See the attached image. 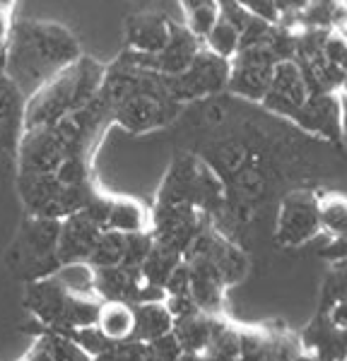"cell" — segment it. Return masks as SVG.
I'll return each mask as SVG.
<instances>
[{
	"label": "cell",
	"mask_w": 347,
	"mask_h": 361,
	"mask_svg": "<svg viewBox=\"0 0 347 361\" xmlns=\"http://www.w3.org/2000/svg\"><path fill=\"white\" fill-rule=\"evenodd\" d=\"M80 56V42L68 27L58 22L20 20L13 22L0 66L29 99L56 75L71 68Z\"/></svg>",
	"instance_id": "obj_1"
},
{
	"label": "cell",
	"mask_w": 347,
	"mask_h": 361,
	"mask_svg": "<svg viewBox=\"0 0 347 361\" xmlns=\"http://www.w3.org/2000/svg\"><path fill=\"white\" fill-rule=\"evenodd\" d=\"M109 68L95 58L80 56L71 68L56 75L37 94L27 99L25 130L29 128L54 126L61 118L71 116L99 97Z\"/></svg>",
	"instance_id": "obj_2"
},
{
	"label": "cell",
	"mask_w": 347,
	"mask_h": 361,
	"mask_svg": "<svg viewBox=\"0 0 347 361\" xmlns=\"http://www.w3.org/2000/svg\"><path fill=\"white\" fill-rule=\"evenodd\" d=\"M25 306L32 318H37L44 328L66 330L97 325L102 299L99 296L75 294L58 279V275L27 282Z\"/></svg>",
	"instance_id": "obj_3"
},
{
	"label": "cell",
	"mask_w": 347,
	"mask_h": 361,
	"mask_svg": "<svg viewBox=\"0 0 347 361\" xmlns=\"http://www.w3.org/2000/svg\"><path fill=\"white\" fill-rule=\"evenodd\" d=\"M61 226L63 219L27 214L5 255L8 270L22 282H37V279L56 275L61 270V260H58Z\"/></svg>",
	"instance_id": "obj_4"
},
{
	"label": "cell",
	"mask_w": 347,
	"mask_h": 361,
	"mask_svg": "<svg viewBox=\"0 0 347 361\" xmlns=\"http://www.w3.org/2000/svg\"><path fill=\"white\" fill-rule=\"evenodd\" d=\"M166 78H169V75H166ZM229 78H231L229 58L219 56L212 49L202 46L186 73L169 78V90L181 104L195 102V99L229 90Z\"/></svg>",
	"instance_id": "obj_5"
},
{
	"label": "cell",
	"mask_w": 347,
	"mask_h": 361,
	"mask_svg": "<svg viewBox=\"0 0 347 361\" xmlns=\"http://www.w3.org/2000/svg\"><path fill=\"white\" fill-rule=\"evenodd\" d=\"M321 197L309 190H294L280 205L275 238L280 246L297 248L321 234Z\"/></svg>",
	"instance_id": "obj_6"
},
{
	"label": "cell",
	"mask_w": 347,
	"mask_h": 361,
	"mask_svg": "<svg viewBox=\"0 0 347 361\" xmlns=\"http://www.w3.org/2000/svg\"><path fill=\"white\" fill-rule=\"evenodd\" d=\"M277 63H280V58L270 46H241L236 56L231 58L229 90L236 97L260 104L263 97L268 94Z\"/></svg>",
	"instance_id": "obj_7"
},
{
	"label": "cell",
	"mask_w": 347,
	"mask_h": 361,
	"mask_svg": "<svg viewBox=\"0 0 347 361\" xmlns=\"http://www.w3.org/2000/svg\"><path fill=\"white\" fill-rule=\"evenodd\" d=\"M202 39L195 32H190L188 25H171V37L166 42L164 49L159 54H135V51H123V56L128 58L133 66L145 68V70H154L162 75H181L190 68V63L195 61L198 51L202 49Z\"/></svg>",
	"instance_id": "obj_8"
},
{
	"label": "cell",
	"mask_w": 347,
	"mask_h": 361,
	"mask_svg": "<svg viewBox=\"0 0 347 361\" xmlns=\"http://www.w3.org/2000/svg\"><path fill=\"white\" fill-rule=\"evenodd\" d=\"M152 236L181 255H186L190 243L205 229L198 205H157L152 212Z\"/></svg>",
	"instance_id": "obj_9"
},
{
	"label": "cell",
	"mask_w": 347,
	"mask_h": 361,
	"mask_svg": "<svg viewBox=\"0 0 347 361\" xmlns=\"http://www.w3.org/2000/svg\"><path fill=\"white\" fill-rule=\"evenodd\" d=\"M311 97L309 85H306L304 70L294 58L280 61L275 66L273 80H270L268 94L263 97V106L268 111H273L277 116H285L292 121V116L306 104V99Z\"/></svg>",
	"instance_id": "obj_10"
},
{
	"label": "cell",
	"mask_w": 347,
	"mask_h": 361,
	"mask_svg": "<svg viewBox=\"0 0 347 361\" xmlns=\"http://www.w3.org/2000/svg\"><path fill=\"white\" fill-rule=\"evenodd\" d=\"M183 258H207L212 265L217 267V272L222 275L224 284L241 282L248 272V258L241 253L234 243H229L224 236H219L215 229H202L198 238L190 243V248L186 250Z\"/></svg>",
	"instance_id": "obj_11"
},
{
	"label": "cell",
	"mask_w": 347,
	"mask_h": 361,
	"mask_svg": "<svg viewBox=\"0 0 347 361\" xmlns=\"http://www.w3.org/2000/svg\"><path fill=\"white\" fill-rule=\"evenodd\" d=\"M292 123H297L302 130L314 133L318 137L338 140L345 133L343 94L340 92L311 94L304 106L292 116Z\"/></svg>",
	"instance_id": "obj_12"
},
{
	"label": "cell",
	"mask_w": 347,
	"mask_h": 361,
	"mask_svg": "<svg viewBox=\"0 0 347 361\" xmlns=\"http://www.w3.org/2000/svg\"><path fill=\"white\" fill-rule=\"evenodd\" d=\"M27 97L0 66V152L17 159L20 142L25 135Z\"/></svg>",
	"instance_id": "obj_13"
},
{
	"label": "cell",
	"mask_w": 347,
	"mask_h": 361,
	"mask_svg": "<svg viewBox=\"0 0 347 361\" xmlns=\"http://www.w3.org/2000/svg\"><path fill=\"white\" fill-rule=\"evenodd\" d=\"M102 231H104L102 226L85 209H80V212L63 219L61 241H58V260H61V267L73 263H90Z\"/></svg>",
	"instance_id": "obj_14"
},
{
	"label": "cell",
	"mask_w": 347,
	"mask_h": 361,
	"mask_svg": "<svg viewBox=\"0 0 347 361\" xmlns=\"http://www.w3.org/2000/svg\"><path fill=\"white\" fill-rule=\"evenodd\" d=\"M169 17L159 13H135L126 20V49L135 54H159L171 37Z\"/></svg>",
	"instance_id": "obj_15"
},
{
	"label": "cell",
	"mask_w": 347,
	"mask_h": 361,
	"mask_svg": "<svg viewBox=\"0 0 347 361\" xmlns=\"http://www.w3.org/2000/svg\"><path fill=\"white\" fill-rule=\"evenodd\" d=\"M302 345L316 352L321 361H347V328L335 323L331 313H318L304 330Z\"/></svg>",
	"instance_id": "obj_16"
},
{
	"label": "cell",
	"mask_w": 347,
	"mask_h": 361,
	"mask_svg": "<svg viewBox=\"0 0 347 361\" xmlns=\"http://www.w3.org/2000/svg\"><path fill=\"white\" fill-rule=\"evenodd\" d=\"M190 263V296L202 313L217 316L222 311V294L227 289L217 267L207 258H186Z\"/></svg>",
	"instance_id": "obj_17"
},
{
	"label": "cell",
	"mask_w": 347,
	"mask_h": 361,
	"mask_svg": "<svg viewBox=\"0 0 347 361\" xmlns=\"http://www.w3.org/2000/svg\"><path fill=\"white\" fill-rule=\"evenodd\" d=\"M27 359L29 361H97L78 342H73L71 337H66L63 333L51 328L39 330V337L32 345V349H29Z\"/></svg>",
	"instance_id": "obj_18"
},
{
	"label": "cell",
	"mask_w": 347,
	"mask_h": 361,
	"mask_svg": "<svg viewBox=\"0 0 347 361\" xmlns=\"http://www.w3.org/2000/svg\"><path fill=\"white\" fill-rule=\"evenodd\" d=\"M135 308V333L133 340L152 342L157 337L169 335L174 330V313L166 306V299L159 301H142V304H133Z\"/></svg>",
	"instance_id": "obj_19"
},
{
	"label": "cell",
	"mask_w": 347,
	"mask_h": 361,
	"mask_svg": "<svg viewBox=\"0 0 347 361\" xmlns=\"http://www.w3.org/2000/svg\"><path fill=\"white\" fill-rule=\"evenodd\" d=\"M150 226H152V214L142 202L133 197H111L106 229L121 231V234H138V231H147Z\"/></svg>",
	"instance_id": "obj_20"
},
{
	"label": "cell",
	"mask_w": 347,
	"mask_h": 361,
	"mask_svg": "<svg viewBox=\"0 0 347 361\" xmlns=\"http://www.w3.org/2000/svg\"><path fill=\"white\" fill-rule=\"evenodd\" d=\"M97 328L111 342L133 340L135 333V308L126 301H102L99 316H97Z\"/></svg>",
	"instance_id": "obj_21"
},
{
	"label": "cell",
	"mask_w": 347,
	"mask_h": 361,
	"mask_svg": "<svg viewBox=\"0 0 347 361\" xmlns=\"http://www.w3.org/2000/svg\"><path fill=\"white\" fill-rule=\"evenodd\" d=\"M212 328H215V316L202 311L174 320V335L183 352H205L212 340Z\"/></svg>",
	"instance_id": "obj_22"
},
{
	"label": "cell",
	"mask_w": 347,
	"mask_h": 361,
	"mask_svg": "<svg viewBox=\"0 0 347 361\" xmlns=\"http://www.w3.org/2000/svg\"><path fill=\"white\" fill-rule=\"evenodd\" d=\"M345 17V0H309V5L299 17V25H302V29H328V32H335L343 25Z\"/></svg>",
	"instance_id": "obj_23"
},
{
	"label": "cell",
	"mask_w": 347,
	"mask_h": 361,
	"mask_svg": "<svg viewBox=\"0 0 347 361\" xmlns=\"http://www.w3.org/2000/svg\"><path fill=\"white\" fill-rule=\"evenodd\" d=\"M183 260V255L178 253V250H174L169 246H164V243H157L154 241L152 250H150L147 260L142 263V277L145 282L154 284V287H166V279L171 277V272L176 270V265Z\"/></svg>",
	"instance_id": "obj_24"
},
{
	"label": "cell",
	"mask_w": 347,
	"mask_h": 361,
	"mask_svg": "<svg viewBox=\"0 0 347 361\" xmlns=\"http://www.w3.org/2000/svg\"><path fill=\"white\" fill-rule=\"evenodd\" d=\"M202 44L215 51V54L231 61V58L236 56V51L241 49V29L236 27L229 17H224L219 13V20L215 22V27L210 29V34L202 39Z\"/></svg>",
	"instance_id": "obj_25"
},
{
	"label": "cell",
	"mask_w": 347,
	"mask_h": 361,
	"mask_svg": "<svg viewBox=\"0 0 347 361\" xmlns=\"http://www.w3.org/2000/svg\"><path fill=\"white\" fill-rule=\"evenodd\" d=\"M186 13V25L190 32H195L200 39H205L210 34V29L215 27L219 20V0H178Z\"/></svg>",
	"instance_id": "obj_26"
},
{
	"label": "cell",
	"mask_w": 347,
	"mask_h": 361,
	"mask_svg": "<svg viewBox=\"0 0 347 361\" xmlns=\"http://www.w3.org/2000/svg\"><path fill=\"white\" fill-rule=\"evenodd\" d=\"M126 243H128V234H121V231L114 229H104L99 241H97V248L90 258L92 267H114L121 265L126 258Z\"/></svg>",
	"instance_id": "obj_27"
},
{
	"label": "cell",
	"mask_w": 347,
	"mask_h": 361,
	"mask_svg": "<svg viewBox=\"0 0 347 361\" xmlns=\"http://www.w3.org/2000/svg\"><path fill=\"white\" fill-rule=\"evenodd\" d=\"M345 299H347V260H338V263H331V270H328L326 279H323L321 311L318 313H331Z\"/></svg>",
	"instance_id": "obj_28"
},
{
	"label": "cell",
	"mask_w": 347,
	"mask_h": 361,
	"mask_svg": "<svg viewBox=\"0 0 347 361\" xmlns=\"http://www.w3.org/2000/svg\"><path fill=\"white\" fill-rule=\"evenodd\" d=\"M321 229L331 238L347 234V197L343 195L321 197Z\"/></svg>",
	"instance_id": "obj_29"
},
{
	"label": "cell",
	"mask_w": 347,
	"mask_h": 361,
	"mask_svg": "<svg viewBox=\"0 0 347 361\" xmlns=\"http://www.w3.org/2000/svg\"><path fill=\"white\" fill-rule=\"evenodd\" d=\"M152 246H154L152 229L138 231V234H128V243H126V258H123V265L142 267V263L147 260V255H150V250H152Z\"/></svg>",
	"instance_id": "obj_30"
},
{
	"label": "cell",
	"mask_w": 347,
	"mask_h": 361,
	"mask_svg": "<svg viewBox=\"0 0 347 361\" xmlns=\"http://www.w3.org/2000/svg\"><path fill=\"white\" fill-rule=\"evenodd\" d=\"M277 13H280V25L292 29V32H299L302 25H299V17H302L304 8L309 5V0H273Z\"/></svg>",
	"instance_id": "obj_31"
},
{
	"label": "cell",
	"mask_w": 347,
	"mask_h": 361,
	"mask_svg": "<svg viewBox=\"0 0 347 361\" xmlns=\"http://www.w3.org/2000/svg\"><path fill=\"white\" fill-rule=\"evenodd\" d=\"M166 296H178V294H190V263L186 258L176 265V270L171 272V277L166 279L164 287Z\"/></svg>",
	"instance_id": "obj_32"
},
{
	"label": "cell",
	"mask_w": 347,
	"mask_h": 361,
	"mask_svg": "<svg viewBox=\"0 0 347 361\" xmlns=\"http://www.w3.org/2000/svg\"><path fill=\"white\" fill-rule=\"evenodd\" d=\"M323 54H326V58L333 63L335 68H340V70H345V73H347V42L340 37L338 32L328 34L326 46H323Z\"/></svg>",
	"instance_id": "obj_33"
},
{
	"label": "cell",
	"mask_w": 347,
	"mask_h": 361,
	"mask_svg": "<svg viewBox=\"0 0 347 361\" xmlns=\"http://www.w3.org/2000/svg\"><path fill=\"white\" fill-rule=\"evenodd\" d=\"M321 258H326L328 263H338V260H347V234L333 236L326 243V248L321 250Z\"/></svg>",
	"instance_id": "obj_34"
},
{
	"label": "cell",
	"mask_w": 347,
	"mask_h": 361,
	"mask_svg": "<svg viewBox=\"0 0 347 361\" xmlns=\"http://www.w3.org/2000/svg\"><path fill=\"white\" fill-rule=\"evenodd\" d=\"M10 32H13V17H10V10H0V56L5 54V49H8Z\"/></svg>",
	"instance_id": "obj_35"
},
{
	"label": "cell",
	"mask_w": 347,
	"mask_h": 361,
	"mask_svg": "<svg viewBox=\"0 0 347 361\" xmlns=\"http://www.w3.org/2000/svg\"><path fill=\"white\" fill-rule=\"evenodd\" d=\"M292 361H321V357H318L316 352H311V349H302Z\"/></svg>",
	"instance_id": "obj_36"
},
{
	"label": "cell",
	"mask_w": 347,
	"mask_h": 361,
	"mask_svg": "<svg viewBox=\"0 0 347 361\" xmlns=\"http://www.w3.org/2000/svg\"><path fill=\"white\" fill-rule=\"evenodd\" d=\"M176 361H207L205 352H183Z\"/></svg>",
	"instance_id": "obj_37"
},
{
	"label": "cell",
	"mask_w": 347,
	"mask_h": 361,
	"mask_svg": "<svg viewBox=\"0 0 347 361\" xmlns=\"http://www.w3.org/2000/svg\"><path fill=\"white\" fill-rule=\"evenodd\" d=\"M335 32H338V34H340V37H343V39H345V42H347V17H345V20H343V25H340L338 29H335Z\"/></svg>",
	"instance_id": "obj_38"
},
{
	"label": "cell",
	"mask_w": 347,
	"mask_h": 361,
	"mask_svg": "<svg viewBox=\"0 0 347 361\" xmlns=\"http://www.w3.org/2000/svg\"><path fill=\"white\" fill-rule=\"evenodd\" d=\"M15 0H0V10H13Z\"/></svg>",
	"instance_id": "obj_39"
},
{
	"label": "cell",
	"mask_w": 347,
	"mask_h": 361,
	"mask_svg": "<svg viewBox=\"0 0 347 361\" xmlns=\"http://www.w3.org/2000/svg\"><path fill=\"white\" fill-rule=\"evenodd\" d=\"M138 3H147V0H138Z\"/></svg>",
	"instance_id": "obj_40"
},
{
	"label": "cell",
	"mask_w": 347,
	"mask_h": 361,
	"mask_svg": "<svg viewBox=\"0 0 347 361\" xmlns=\"http://www.w3.org/2000/svg\"><path fill=\"white\" fill-rule=\"evenodd\" d=\"M345 137H347V128H345Z\"/></svg>",
	"instance_id": "obj_41"
},
{
	"label": "cell",
	"mask_w": 347,
	"mask_h": 361,
	"mask_svg": "<svg viewBox=\"0 0 347 361\" xmlns=\"http://www.w3.org/2000/svg\"><path fill=\"white\" fill-rule=\"evenodd\" d=\"M345 5H347V0H345Z\"/></svg>",
	"instance_id": "obj_42"
}]
</instances>
